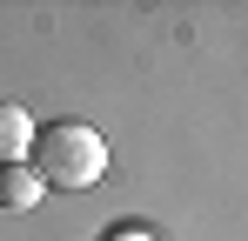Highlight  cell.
<instances>
[{"instance_id": "1", "label": "cell", "mask_w": 248, "mask_h": 241, "mask_svg": "<svg viewBox=\"0 0 248 241\" xmlns=\"http://www.w3.org/2000/svg\"><path fill=\"white\" fill-rule=\"evenodd\" d=\"M27 167L41 174V188H67L81 195L108 174V141L87 127V120H41L34 127V148H27Z\"/></svg>"}, {"instance_id": "2", "label": "cell", "mask_w": 248, "mask_h": 241, "mask_svg": "<svg viewBox=\"0 0 248 241\" xmlns=\"http://www.w3.org/2000/svg\"><path fill=\"white\" fill-rule=\"evenodd\" d=\"M27 148H34V114L20 101H0V167L27 161Z\"/></svg>"}, {"instance_id": "3", "label": "cell", "mask_w": 248, "mask_h": 241, "mask_svg": "<svg viewBox=\"0 0 248 241\" xmlns=\"http://www.w3.org/2000/svg\"><path fill=\"white\" fill-rule=\"evenodd\" d=\"M41 174L27 167V161H14V167H0V208L7 214H27V208H41Z\"/></svg>"}, {"instance_id": "4", "label": "cell", "mask_w": 248, "mask_h": 241, "mask_svg": "<svg viewBox=\"0 0 248 241\" xmlns=\"http://www.w3.org/2000/svg\"><path fill=\"white\" fill-rule=\"evenodd\" d=\"M108 241H155V235H148L141 221H114V228H108Z\"/></svg>"}]
</instances>
